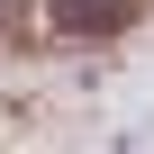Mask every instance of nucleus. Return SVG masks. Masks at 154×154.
<instances>
[{"label": "nucleus", "mask_w": 154, "mask_h": 154, "mask_svg": "<svg viewBox=\"0 0 154 154\" xmlns=\"http://www.w3.org/2000/svg\"><path fill=\"white\" fill-rule=\"evenodd\" d=\"M54 18H63V27H118L127 0H54Z\"/></svg>", "instance_id": "nucleus-1"}]
</instances>
